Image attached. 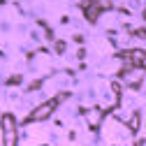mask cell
I'll return each mask as SVG.
<instances>
[{
  "mask_svg": "<svg viewBox=\"0 0 146 146\" xmlns=\"http://www.w3.org/2000/svg\"><path fill=\"white\" fill-rule=\"evenodd\" d=\"M3 135H5V146H16V125L12 116L3 118Z\"/></svg>",
  "mask_w": 146,
  "mask_h": 146,
  "instance_id": "obj_1",
  "label": "cell"
},
{
  "mask_svg": "<svg viewBox=\"0 0 146 146\" xmlns=\"http://www.w3.org/2000/svg\"><path fill=\"white\" fill-rule=\"evenodd\" d=\"M53 107H56V102L53 100H49V102H44V104H40L35 111L30 114V121H40V118H46L51 111H53Z\"/></svg>",
  "mask_w": 146,
  "mask_h": 146,
  "instance_id": "obj_2",
  "label": "cell"
},
{
  "mask_svg": "<svg viewBox=\"0 0 146 146\" xmlns=\"http://www.w3.org/2000/svg\"><path fill=\"white\" fill-rule=\"evenodd\" d=\"M98 121H100V111L95 109V111H90V114H88V123L95 127V125H98Z\"/></svg>",
  "mask_w": 146,
  "mask_h": 146,
  "instance_id": "obj_3",
  "label": "cell"
},
{
  "mask_svg": "<svg viewBox=\"0 0 146 146\" xmlns=\"http://www.w3.org/2000/svg\"><path fill=\"white\" fill-rule=\"evenodd\" d=\"M144 16H146V14H144Z\"/></svg>",
  "mask_w": 146,
  "mask_h": 146,
  "instance_id": "obj_4",
  "label": "cell"
}]
</instances>
